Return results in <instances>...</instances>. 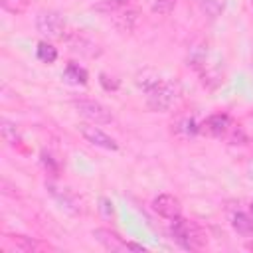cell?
I'll use <instances>...</instances> for the list:
<instances>
[{"instance_id":"6da1fadb","label":"cell","mask_w":253,"mask_h":253,"mask_svg":"<svg viewBox=\"0 0 253 253\" xmlns=\"http://www.w3.org/2000/svg\"><path fill=\"white\" fill-rule=\"evenodd\" d=\"M170 221H172L170 223V233H172L174 241L180 247H184L188 251H200V249L206 247L208 235L198 223H194L192 219H184L180 215L170 219Z\"/></svg>"},{"instance_id":"7a4b0ae2","label":"cell","mask_w":253,"mask_h":253,"mask_svg":"<svg viewBox=\"0 0 253 253\" xmlns=\"http://www.w3.org/2000/svg\"><path fill=\"white\" fill-rule=\"evenodd\" d=\"M146 103L152 111H168L178 99V87L172 81L154 77L150 83H144Z\"/></svg>"},{"instance_id":"3957f363","label":"cell","mask_w":253,"mask_h":253,"mask_svg":"<svg viewBox=\"0 0 253 253\" xmlns=\"http://www.w3.org/2000/svg\"><path fill=\"white\" fill-rule=\"evenodd\" d=\"M36 28L38 32L47 38V40H57L63 38L65 32V20L59 12H51V10H43L36 16Z\"/></svg>"},{"instance_id":"277c9868","label":"cell","mask_w":253,"mask_h":253,"mask_svg":"<svg viewBox=\"0 0 253 253\" xmlns=\"http://www.w3.org/2000/svg\"><path fill=\"white\" fill-rule=\"evenodd\" d=\"M73 105H75L77 113L81 117H85L87 121H91L93 125H107V123L113 121L111 111L103 103H99V101H93V99H77V101H73Z\"/></svg>"},{"instance_id":"5b68a950","label":"cell","mask_w":253,"mask_h":253,"mask_svg":"<svg viewBox=\"0 0 253 253\" xmlns=\"http://www.w3.org/2000/svg\"><path fill=\"white\" fill-rule=\"evenodd\" d=\"M79 132L93 146H99V148H105V150H117L119 148L117 140L113 136H109L105 130H101L99 126H95V125H81Z\"/></svg>"},{"instance_id":"8992f818","label":"cell","mask_w":253,"mask_h":253,"mask_svg":"<svg viewBox=\"0 0 253 253\" xmlns=\"http://www.w3.org/2000/svg\"><path fill=\"white\" fill-rule=\"evenodd\" d=\"M152 210L158 215L166 217V219H174V217H178L182 213L180 200L176 196H172V194H160V196H156L152 200Z\"/></svg>"},{"instance_id":"52a82bcc","label":"cell","mask_w":253,"mask_h":253,"mask_svg":"<svg viewBox=\"0 0 253 253\" xmlns=\"http://www.w3.org/2000/svg\"><path fill=\"white\" fill-rule=\"evenodd\" d=\"M93 237L101 243V245H105L107 249H111V251H125V249H142L140 245H132V243H126V241H123L115 231H111V229H105V227H99V229H93Z\"/></svg>"},{"instance_id":"ba28073f","label":"cell","mask_w":253,"mask_h":253,"mask_svg":"<svg viewBox=\"0 0 253 253\" xmlns=\"http://www.w3.org/2000/svg\"><path fill=\"white\" fill-rule=\"evenodd\" d=\"M6 239L16 251H22V253H38V251H43V249H51L47 243H42L38 239L26 237V235H8Z\"/></svg>"},{"instance_id":"9c48e42d","label":"cell","mask_w":253,"mask_h":253,"mask_svg":"<svg viewBox=\"0 0 253 253\" xmlns=\"http://www.w3.org/2000/svg\"><path fill=\"white\" fill-rule=\"evenodd\" d=\"M49 192H51V196L61 204V208H65V210H69V211H73V213H79V211H83V208H81V200L71 192V190H57V188H53V186H49Z\"/></svg>"},{"instance_id":"30bf717a","label":"cell","mask_w":253,"mask_h":253,"mask_svg":"<svg viewBox=\"0 0 253 253\" xmlns=\"http://www.w3.org/2000/svg\"><path fill=\"white\" fill-rule=\"evenodd\" d=\"M206 126H208V130L213 134V136H221V134H225L227 130H229V117L227 115H211L210 119H208V123H206Z\"/></svg>"},{"instance_id":"8fae6325","label":"cell","mask_w":253,"mask_h":253,"mask_svg":"<svg viewBox=\"0 0 253 253\" xmlns=\"http://www.w3.org/2000/svg\"><path fill=\"white\" fill-rule=\"evenodd\" d=\"M231 225H233V229H235L237 233H241V235L253 233V221H251V217L245 215V213H241V211H237V213L231 217Z\"/></svg>"},{"instance_id":"7c38bea8","label":"cell","mask_w":253,"mask_h":253,"mask_svg":"<svg viewBox=\"0 0 253 253\" xmlns=\"http://www.w3.org/2000/svg\"><path fill=\"white\" fill-rule=\"evenodd\" d=\"M38 59L43 63H53L57 59V49L47 42H40L38 43Z\"/></svg>"},{"instance_id":"4fadbf2b","label":"cell","mask_w":253,"mask_h":253,"mask_svg":"<svg viewBox=\"0 0 253 253\" xmlns=\"http://www.w3.org/2000/svg\"><path fill=\"white\" fill-rule=\"evenodd\" d=\"M65 77H67L69 81H73V83H81V85L87 83V71H85L83 67L75 65V63H69V65H67V69H65Z\"/></svg>"},{"instance_id":"5bb4252c","label":"cell","mask_w":253,"mask_h":253,"mask_svg":"<svg viewBox=\"0 0 253 253\" xmlns=\"http://www.w3.org/2000/svg\"><path fill=\"white\" fill-rule=\"evenodd\" d=\"M0 130H2V138H4L8 144H16V142H18V130H16V125H14V123H10V121L4 119Z\"/></svg>"},{"instance_id":"9a60e30c","label":"cell","mask_w":253,"mask_h":253,"mask_svg":"<svg viewBox=\"0 0 253 253\" xmlns=\"http://www.w3.org/2000/svg\"><path fill=\"white\" fill-rule=\"evenodd\" d=\"M174 6H176V0H154V4H152V12H154V14H162V16H166V14H170V12L174 10Z\"/></svg>"},{"instance_id":"2e32d148","label":"cell","mask_w":253,"mask_h":253,"mask_svg":"<svg viewBox=\"0 0 253 253\" xmlns=\"http://www.w3.org/2000/svg\"><path fill=\"white\" fill-rule=\"evenodd\" d=\"M126 2H128V0H103V2L99 4V8H103V10H117V8L126 6Z\"/></svg>"},{"instance_id":"e0dca14e","label":"cell","mask_w":253,"mask_h":253,"mask_svg":"<svg viewBox=\"0 0 253 253\" xmlns=\"http://www.w3.org/2000/svg\"><path fill=\"white\" fill-rule=\"evenodd\" d=\"M101 211H103V215L105 217H113V213H115V210H113V204L109 202V200H101Z\"/></svg>"},{"instance_id":"ac0fdd59","label":"cell","mask_w":253,"mask_h":253,"mask_svg":"<svg viewBox=\"0 0 253 253\" xmlns=\"http://www.w3.org/2000/svg\"><path fill=\"white\" fill-rule=\"evenodd\" d=\"M243 130L247 132V136H251V138H253V117L249 119V125H247V126H245Z\"/></svg>"},{"instance_id":"d6986e66","label":"cell","mask_w":253,"mask_h":253,"mask_svg":"<svg viewBox=\"0 0 253 253\" xmlns=\"http://www.w3.org/2000/svg\"><path fill=\"white\" fill-rule=\"evenodd\" d=\"M245 247H247V249H251V251H253V241H249V243H247V245H245Z\"/></svg>"},{"instance_id":"ffe728a7","label":"cell","mask_w":253,"mask_h":253,"mask_svg":"<svg viewBox=\"0 0 253 253\" xmlns=\"http://www.w3.org/2000/svg\"><path fill=\"white\" fill-rule=\"evenodd\" d=\"M251 213H253V202H251Z\"/></svg>"},{"instance_id":"44dd1931","label":"cell","mask_w":253,"mask_h":253,"mask_svg":"<svg viewBox=\"0 0 253 253\" xmlns=\"http://www.w3.org/2000/svg\"><path fill=\"white\" fill-rule=\"evenodd\" d=\"M251 65H253V53H251Z\"/></svg>"}]
</instances>
